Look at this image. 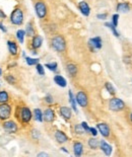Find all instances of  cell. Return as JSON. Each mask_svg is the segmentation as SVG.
<instances>
[{
	"instance_id": "1",
	"label": "cell",
	"mask_w": 132,
	"mask_h": 157,
	"mask_svg": "<svg viewBox=\"0 0 132 157\" xmlns=\"http://www.w3.org/2000/svg\"><path fill=\"white\" fill-rule=\"evenodd\" d=\"M52 47L56 50L57 52H62L66 48L65 40L62 36H55L52 39Z\"/></svg>"
},
{
	"instance_id": "2",
	"label": "cell",
	"mask_w": 132,
	"mask_h": 157,
	"mask_svg": "<svg viewBox=\"0 0 132 157\" xmlns=\"http://www.w3.org/2000/svg\"><path fill=\"white\" fill-rule=\"evenodd\" d=\"M109 108L113 111H121L125 108V103L122 99L114 97L109 102Z\"/></svg>"
},
{
	"instance_id": "3",
	"label": "cell",
	"mask_w": 132,
	"mask_h": 157,
	"mask_svg": "<svg viewBox=\"0 0 132 157\" xmlns=\"http://www.w3.org/2000/svg\"><path fill=\"white\" fill-rule=\"evenodd\" d=\"M10 20L13 24H16V26H20L24 21V13L20 9H14L11 13Z\"/></svg>"
},
{
	"instance_id": "4",
	"label": "cell",
	"mask_w": 132,
	"mask_h": 157,
	"mask_svg": "<svg viewBox=\"0 0 132 157\" xmlns=\"http://www.w3.org/2000/svg\"><path fill=\"white\" fill-rule=\"evenodd\" d=\"M35 9H36V13L40 19H44L47 14V7L46 4L43 1H38L35 5Z\"/></svg>"
},
{
	"instance_id": "5",
	"label": "cell",
	"mask_w": 132,
	"mask_h": 157,
	"mask_svg": "<svg viewBox=\"0 0 132 157\" xmlns=\"http://www.w3.org/2000/svg\"><path fill=\"white\" fill-rule=\"evenodd\" d=\"M11 108L8 104L2 103L0 106V119L1 120H6L10 117Z\"/></svg>"
},
{
	"instance_id": "6",
	"label": "cell",
	"mask_w": 132,
	"mask_h": 157,
	"mask_svg": "<svg viewBox=\"0 0 132 157\" xmlns=\"http://www.w3.org/2000/svg\"><path fill=\"white\" fill-rule=\"evenodd\" d=\"M76 101L82 108H85L88 103V95L85 94V92L83 91H79L76 94Z\"/></svg>"
},
{
	"instance_id": "7",
	"label": "cell",
	"mask_w": 132,
	"mask_h": 157,
	"mask_svg": "<svg viewBox=\"0 0 132 157\" xmlns=\"http://www.w3.org/2000/svg\"><path fill=\"white\" fill-rule=\"evenodd\" d=\"M97 128L104 137H109V135H110V128H109L108 125L105 124V123H100V124H98Z\"/></svg>"
},
{
	"instance_id": "8",
	"label": "cell",
	"mask_w": 132,
	"mask_h": 157,
	"mask_svg": "<svg viewBox=\"0 0 132 157\" xmlns=\"http://www.w3.org/2000/svg\"><path fill=\"white\" fill-rule=\"evenodd\" d=\"M20 117H22V120L24 123H29L32 119V111H29V108H22Z\"/></svg>"
},
{
	"instance_id": "9",
	"label": "cell",
	"mask_w": 132,
	"mask_h": 157,
	"mask_svg": "<svg viewBox=\"0 0 132 157\" xmlns=\"http://www.w3.org/2000/svg\"><path fill=\"white\" fill-rule=\"evenodd\" d=\"M88 43H90V46L92 48V50H95V49L100 50L102 48V39L100 37H95V38L90 39Z\"/></svg>"
},
{
	"instance_id": "10",
	"label": "cell",
	"mask_w": 132,
	"mask_h": 157,
	"mask_svg": "<svg viewBox=\"0 0 132 157\" xmlns=\"http://www.w3.org/2000/svg\"><path fill=\"white\" fill-rule=\"evenodd\" d=\"M3 127L8 133H15L17 131V126L14 122L12 121H8V122H5L3 124Z\"/></svg>"
},
{
	"instance_id": "11",
	"label": "cell",
	"mask_w": 132,
	"mask_h": 157,
	"mask_svg": "<svg viewBox=\"0 0 132 157\" xmlns=\"http://www.w3.org/2000/svg\"><path fill=\"white\" fill-rule=\"evenodd\" d=\"M100 146H101L102 151H103L107 156L111 155V153H112V146H111L110 144H108L105 140H102L101 142H100Z\"/></svg>"
},
{
	"instance_id": "12",
	"label": "cell",
	"mask_w": 132,
	"mask_h": 157,
	"mask_svg": "<svg viewBox=\"0 0 132 157\" xmlns=\"http://www.w3.org/2000/svg\"><path fill=\"white\" fill-rule=\"evenodd\" d=\"M78 7H79V10L81 11V13H82L83 15H85V16H88L90 13V6H88V4L86 3L85 1H81L80 3L78 4Z\"/></svg>"
},
{
	"instance_id": "13",
	"label": "cell",
	"mask_w": 132,
	"mask_h": 157,
	"mask_svg": "<svg viewBox=\"0 0 132 157\" xmlns=\"http://www.w3.org/2000/svg\"><path fill=\"white\" fill-rule=\"evenodd\" d=\"M118 12H128L130 10V5L126 2H121V3L117 4V7H116Z\"/></svg>"
},
{
	"instance_id": "14",
	"label": "cell",
	"mask_w": 132,
	"mask_h": 157,
	"mask_svg": "<svg viewBox=\"0 0 132 157\" xmlns=\"http://www.w3.org/2000/svg\"><path fill=\"white\" fill-rule=\"evenodd\" d=\"M55 138L58 143H65V142H67V140H68V137L62 131H57L55 133Z\"/></svg>"
},
{
	"instance_id": "15",
	"label": "cell",
	"mask_w": 132,
	"mask_h": 157,
	"mask_svg": "<svg viewBox=\"0 0 132 157\" xmlns=\"http://www.w3.org/2000/svg\"><path fill=\"white\" fill-rule=\"evenodd\" d=\"M43 117H44V120L46 122H52L54 120V117H55V113H54V111L51 108H47L44 111V116Z\"/></svg>"
},
{
	"instance_id": "16",
	"label": "cell",
	"mask_w": 132,
	"mask_h": 157,
	"mask_svg": "<svg viewBox=\"0 0 132 157\" xmlns=\"http://www.w3.org/2000/svg\"><path fill=\"white\" fill-rule=\"evenodd\" d=\"M60 113L65 120H69L71 118V110H70V108H67V106L60 108Z\"/></svg>"
},
{
	"instance_id": "17",
	"label": "cell",
	"mask_w": 132,
	"mask_h": 157,
	"mask_svg": "<svg viewBox=\"0 0 132 157\" xmlns=\"http://www.w3.org/2000/svg\"><path fill=\"white\" fill-rule=\"evenodd\" d=\"M73 151H74V155H75V156H80L81 154H82V151H83L82 144H81V143H79V142L74 143Z\"/></svg>"
},
{
	"instance_id": "18",
	"label": "cell",
	"mask_w": 132,
	"mask_h": 157,
	"mask_svg": "<svg viewBox=\"0 0 132 157\" xmlns=\"http://www.w3.org/2000/svg\"><path fill=\"white\" fill-rule=\"evenodd\" d=\"M54 81L56 82V84H58L59 86H61V87H65L66 84H67L64 77L60 76V75H56V76L54 77Z\"/></svg>"
},
{
	"instance_id": "19",
	"label": "cell",
	"mask_w": 132,
	"mask_h": 157,
	"mask_svg": "<svg viewBox=\"0 0 132 157\" xmlns=\"http://www.w3.org/2000/svg\"><path fill=\"white\" fill-rule=\"evenodd\" d=\"M42 42H43V39L41 36H35L33 39V47L35 49H38L42 46Z\"/></svg>"
},
{
	"instance_id": "20",
	"label": "cell",
	"mask_w": 132,
	"mask_h": 157,
	"mask_svg": "<svg viewBox=\"0 0 132 157\" xmlns=\"http://www.w3.org/2000/svg\"><path fill=\"white\" fill-rule=\"evenodd\" d=\"M7 45H8V50H9V52L12 55H16L17 54V47H16V44H15L14 42H11V41H8L7 42Z\"/></svg>"
},
{
	"instance_id": "21",
	"label": "cell",
	"mask_w": 132,
	"mask_h": 157,
	"mask_svg": "<svg viewBox=\"0 0 132 157\" xmlns=\"http://www.w3.org/2000/svg\"><path fill=\"white\" fill-rule=\"evenodd\" d=\"M67 71L72 77H74L77 73V67L74 64H68L67 65Z\"/></svg>"
},
{
	"instance_id": "22",
	"label": "cell",
	"mask_w": 132,
	"mask_h": 157,
	"mask_svg": "<svg viewBox=\"0 0 132 157\" xmlns=\"http://www.w3.org/2000/svg\"><path fill=\"white\" fill-rule=\"evenodd\" d=\"M105 26H106L107 28H109V29H111V31H112V33L114 34V36H115L116 38H119L120 37L119 33H118L117 29H116V28H117V26H115L113 24H110V22H106V24H105Z\"/></svg>"
},
{
	"instance_id": "23",
	"label": "cell",
	"mask_w": 132,
	"mask_h": 157,
	"mask_svg": "<svg viewBox=\"0 0 132 157\" xmlns=\"http://www.w3.org/2000/svg\"><path fill=\"white\" fill-rule=\"evenodd\" d=\"M69 101L71 103V106L73 108V111L77 113V108H76V98H74L73 94H72L71 90H69Z\"/></svg>"
},
{
	"instance_id": "24",
	"label": "cell",
	"mask_w": 132,
	"mask_h": 157,
	"mask_svg": "<svg viewBox=\"0 0 132 157\" xmlns=\"http://www.w3.org/2000/svg\"><path fill=\"white\" fill-rule=\"evenodd\" d=\"M24 36H26V31H22V29H19V31H17L16 38H17V40L19 41L20 44H22V43H24Z\"/></svg>"
},
{
	"instance_id": "25",
	"label": "cell",
	"mask_w": 132,
	"mask_h": 157,
	"mask_svg": "<svg viewBox=\"0 0 132 157\" xmlns=\"http://www.w3.org/2000/svg\"><path fill=\"white\" fill-rule=\"evenodd\" d=\"M88 145L92 149H97L99 147V141L97 140L95 138H92L88 140Z\"/></svg>"
},
{
	"instance_id": "26",
	"label": "cell",
	"mask_w": 132,
	"mask_h": 157,
	"mask_svg": "<svg viewBox=\"0 0 132 157\" xmlns=\"http://www.w3.org/2000/svg\"><path fill=\"white\" fill-rule=\"evenodd\" d=\"M105 87H106V89L108 90L110 94L114 95V94H115V93H116V89H115V87H114V86H113V84H112V83L107 82L106 84H105Z\"/></svg>"
},
{
	"instance_id": "27",
	"label": "cell",
	"mask_w": 132,
	"mask_h": 157,
	"mask_svg": "<svg viewBox=\"0 0 132 157\" xmlns=\"http://www.w3.org/2000/svg\"><path fill=\"white\" fill-rule=\"evenodd\" d=\"M34 115H35V119L37 120L38 122H42L43 121V113L40 108H36L35 111H34Z\"/></svg>"
},
{
	"instance_id": "28",
	"label": "cell",
	"mask_w": 132,
	"mask_h": 157,
	"mask_svg": "<svg viewBox=\"0 0 132 157\" xmlns=\"http://www.w3.org/2000/svg\"><path fill=\"white\" fill-rule=\"evenodd\" d=\"M8 101V94L6 91H0V103H5Z\"/></svg>"
},
{
	"instance_id": "29",
	"label": "cell",
	"mask_w": 132,
	"mask_h": 157,
	"mask_svg": "<svg viewBox=\"0 0 132 157\" xmlns=\"http://www.w3.org/2000/svg\"><path fill=\"white\" fill-rule=\"evenodd\" d=\"M34 28H33V24H32V22H29L28 24H27V34H28L29 37H33L34 36Z\"/></svg>"
},
{
	"instance_id": "30",
	"label": "cell",
	"mask_w": 132,
	"mask_h": 157,
	"mask_svg": "<svg viewBox=\"0 0 132 157\" xmlns=\"http://www.w3.org/2000/svg\"><path fill=\"white\" fill-rule=\"evenodd\" d=\"M26 60H27V63H28V65H29V66L37 65L38 63H39V59H34V58H29V57H27Z\"/></svg>"
},
{
	"instance_id": "31",
	"label": "cell",
	"mask_w": 132,
	"mask_h": 157,
	"mask_svg": "<svg viewBox=\"0 0 132 157\" xmlns=\"http://www.w3.org/2000/svg\"><path fill=\"white\" fill-rule=\"evenodd\" d=\"M46 67L48 68V69L51 70V71H56L57 70V63H55V62L48 63V64H46Z\"/></svg>"
},
{
	"instance_id": "32",
	"label": "cell",
	"mask_w": 132,
	"mask_h": 157,
	"mask_svg": "<svg viewBox=\"0 0 132 157\" xmlns=\"http://www.w3.org/2000/svg\"><path fill=\"white\" fill-rule=\"evenodd\" d=\"M75 132L77 134H83L85 133V129H83V127L81 126V125H76L75 126Z\"/></svg>"
},
{
	"instance_id": "33",
	"label": "cell",
	"mask_w": 132,
	"mask_h": 157,
	"mask_svg": "<svg viewBox=\"0 0 132 157\" xmlns=\"http://www.w3.org/2000/svg\"><path fill=\"white\" fill-rule=\"evenodd\" d=\"M119 14H114L112 16V24H114L115 26H118V22H119Z\"/></svg>"
},
{
	"instance_id": "34",
	"label": "cell",
	"mask_w": 132,
	"mask_h": 157,
	"mask_svg": "<svg viewBox=\"0 0 132 157\" xmlns=\"http://www.w3.org/2000/svg\"><path fill=\"white\" fill-rule=\"evenodd\" d=\"M37 71L40 75H44L45 71H44V67H43L41 64H37Z\"/></svg>"
},
{
	"instance_id": "35",
	"label": "cell",
	"mask_w": 132,
	"mask_h": 157,
	"mask_svg": "<svg viewBox=\"0 0 132 157\" xmlns=\"http://www.w3.org/2000/svg\"><path fill=\"white\" fill-rule=\"evenodd\" d=\"M45 101H46V102H48V103H53V97L50 94H47L46 97H45Z\"/></svg>"
},
{
	"instance_id": "36",
	"label": "cell",
	"mask_w": 132,
	"mask_h": 157,
	"mask_svg": "<svg viewBox=\"0 0 132 157\" xmlns=\"http://www.w3.org/2000/svg\"><path fill=\"white\" fill-rule=\"evenodd\" d=\"M6 80H7L10 84H13V83L15 82V79L13 78V76H11V75H8V76H6Z\"/></svg>"
},
{
	"instance_id": "37",
	"label": "cell",
	"mask_w": 132,
	"mask_h": 157,
	"mask_svg": "<svg viewBox=\"0 0 132 157\" xmlns=\"http://www.w3.org/2000/svg\"><path fill=\"white\" fill-rule=\"evenodd\" d=\"M81 126L83 127V129H85V131L86 132V133H88V132H90V127H88V125L86 124L85 122H83V123H81Z\"/></svg>"
},
{
	"instance_id": "38",
	"label": "cell",
	"mask_w": 132,
	"mask_h": 157,
	"mask_svg": "<svg viewBox=\"0 0 132 157\" xmlns=\"http://www.w3.org/2000/svg\"><path fill=\"white\" fill-rule=\"evenodd\" d=\"M90 133L92 134L94 137H95V136L98 135V131H97V129H95V128H90Z\"/></svg>"
},
{
	"instance_id": "39",
	"label": "cell",
	"mask_w": 132,
	"mask_h": 157,
	"mask_svg": "<svg viewBox=\"0 0 132 157\" xmlns=\"http://www.w3.org/2000/svg\"><path fill=\"white\" fill-rule=\"evenodd\" d=\"M97 17H98L99 19H102V20H103V19H107V13H103V14H98Z\"/></svg>"
},
{
	"instance_id": "40",
	"label": "cell",
	"mask_w": 132,
	"mask_h": 157,
	"mask_svg": "<svg viewBox=\"0 0 132 157\" xmlns=\"http://www.w3.org/2000/svg\"><path fill=\"white\" fill-rule=\"evenodd\" d=\"M0 29H1V31H3L4 33H5V31H7V29H5V26H4L3 24H2V22H0Z\"/></svg>"
},
{
	"instance_id": "41",
	"label": "cell",
	"mask_w": 132,
	"mask_h": 157,
	"mask_svg": "<svg viewBox=\"0 0 132 157\" xmlns=\"http://www.w3.org/2000/svg\"><path fill=\"white\" fill-rule=\"evenodd\" d=\"M5 16H6L5 13H4L2 10H0V17H1V19H4V17H5Z\"/></svg>"
},
{
	"instance_id": "42",
	"label": "cell",
	"mask_w": 132,
	"mask_h": 157,
	"mask_svg": "<svg viewBox=\"0 0 132 157\" xmlns=\"http://www.w3.org/2000/svg\"><path fill=\"white\" fill-rule=\"evenodd\" d=\"M38 156L39 157H40V156H48V154L47 153H39Z\"/></svg>"
},
{
	"instance_id": "43",
	"label": "cell",
	"mask_w": 132,
	"mask_h": 157,
	"mask_svg": "<svg viewBox=\"0 0 132 157\" xmlns=\"http://www.w3.org/2000/svg\"><path fill=\"white\" fill-rule=\"evenodd\" d=\"M61 149H62V150H63V151H64V152H66V153H68V151H67V150H66V148H64V147H63V148H61Z\"/></svg>"
},
{
	"instance_id": "44",
	"label": "cell",
	"mask_w": 132,
	"mask_h": 157,
	"mask_svg": "<svg viewBox=\"0 0 132 157\" xmlns=\"http://www.w3.org/2000/svg\"><path fill=\"white\" fill-rule=\"evenodd\" d=\"M130 121H131V123H132V113L130 115Z\"/></svg>"
},
{
	"instance_id": "45",
	"label": "cell",
	"mask_w": 132,
	"mask_h": 157,
	"mask_svg": "<svg viewBox=\"0 0 132 157\" xmlns=\"http://www.w3.org/2000/svg\"><path fill=\"white\" fill-rule=\"evenodd\" d=\"M1 74H2V71H1V69H0V76H1Z\"/></svg>"
}]
</instances>
